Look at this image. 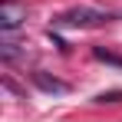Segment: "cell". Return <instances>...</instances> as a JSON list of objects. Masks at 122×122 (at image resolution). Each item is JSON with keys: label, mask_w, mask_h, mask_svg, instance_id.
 I'll return each instance as SVG.
<instances>
[{"label": "cell", "mask_w": 122, "mask_h": 122, "mask_svg": "<svg viewBox=\"0 0 122 122\" xmlns=\"http://www.w3.org/2000/svg\"><path fill=\"white\" fill-rule=\"evenodd\" d=\"M102 23H109V13L92 10V7H73V10H63L60 17L53 20V26H63V30H86V26H102Z\"/></svg>", "instance_id": "obj_1"}, {"label": "cell", "mask_w": 122, "mask_h": 122, "mask_svg": "<svg viewBox=\"0 0 122 122\" xmlns=\"http://www.w3.org/2000/svg\"><path fill=\"white\" fill-rule=\"evenodd\" d=\"M23 20H26V7L13 3V0H3V7H0V26L7 33H13V30L23 26Z\"/></svg>", "instance_id": "obj_2"}, {"label": "cell", "mask_w": 122, "mask_h": 122, "mask_svg": "<svg viewBox=\"0 0 122 122\" xmlns=\"http://www.w3.org/2000/svg\"><path fill=\"white\" fill-rule=\"evenodd\" d=\"M33 82L40 86L43 92H53V96H66L69 92V82L56 79V76H46V73H33Z\"/></svg>", "instance_id": "obj_3"}, {"label": "cell", "mask_w": 122, "mask_h": 122, "mask_svg": "<svg viewBox=\"0 0 122 122\" xmlns=\"http://www.w3.org/2000/svg\"><path fill=\"white\" fill-rule=\"evenodd\" d=\"M92 56H96L99 63H109V66H119V69H122V56L109 53V50H102V46H96V50H92Z\"/></svg>", "instance_id": "obj_4"}, {"label": "cell", "mask_w": 122, "mask_h": 122, "mask_svg": "<svg viewBox=\"0 0 122 122\" xmlns=\"http://www.w3.org/2000/svg\"><path fill=\"white\" fill-rule=\"evenodd\" d=\"M96 102H99V106H106V102H122V89H112V92H99V96H96Z\"/></svg>", "instance_id": "obj_5"}]
</instances>
